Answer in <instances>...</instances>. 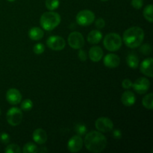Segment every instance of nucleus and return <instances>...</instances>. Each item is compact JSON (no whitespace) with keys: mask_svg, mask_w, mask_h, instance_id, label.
Returning <instances> with one entry per match:
<instances>
[{"mask_svg":"<svg viewBox=\"0 0 153 153\" xmlns=\"http://www.w3.org/2000/svg\"><path fill=\"white\" fill-rule=\"evenodd\" d=\"M140 46H141V45H140ZM140 52H142V53L143 54V55H149V54L152 52V47H151V46L149 44L146 43V44L142 45L141 47H140Z\"/></svg>","mask_w":153,"mask_h":153,"instance_id":"nucleus-28","label":"nucleus"},{"mask_svg":"<svg viewBox=\"0 0 153 153\" xmlns=\"http://www.w3.org/2000/svg\"><path fill=\"white\" fill-rule=\"evenodd\" d=\"M32 138L35 143L38 144H44L47 140V134L43 128H37L33 132Z\"/></svg>","mask_w":153,"mask_h":153,"instance_id":"nucleus-16","label":"nucleus"},{"mask_svg":"<svg viewBox=\"0 0 153 153\" xmlns=\"http://www.w3.org/2000/svg\"><path fill=\"white\" fill-rule=\"evenodd\" d=\"M88 151L94 153L102 152L107 145V139L99 131H91L86 134L83 142Z\"/></svg>","mask_w":153,"mask_h":153,"instance_id":"nucleus-1","label":"nucleus"},{"mask_svg":"<svg viewBox=\"0 0 153 153\" xmlns=\"http://www.w3.org/2000/svg\"><path fill=\"white\" fill-rule=\"evenodd\" d=\"M101 1H108V0H101Z\"/></svg>","mask_w":153,"mask_h":153,"instance_id":"nucleus-37","label":"nucleus"},{"mask_svg":"<svg viewBox=\"0 0 153 153\" xmlns=\"http://www.w3.org/2000/svg\"><path fill=\"white\" fill-rule=\"evenodd\" d=\"M44 36V32L39 27H32L28 31V37L33 40H41Z\"/></svg>","mask_w":153,"mask_h":153,"instance_id":"nucleus-19","label":"nucleus"},{"mask_svg":"<svg viewBox=\"0 0 153 153\" xmlns=\"http://www.w3.org/2000/svg\"><path fill=\"white\" fill-rule=\"evenodd\" d=\"M103 63H104V65L108 68H116L120 64V58L116 54H108L105 56Z\"/></svg>","mask_w":153,"mask_h":153,"instance_id":"nucleus-13","label":"nucleus"},{"mask_svg":"<svg viewBox=\"0 0 153 153\" xmlns=\"http://www.w3.org/2000/svg\"><path fill=\"white\" fill-rule=\"evenodd\" d=\"M152 64L153 61L152 58H148L145 59L144 61H142L140 64V72L143 73L144 76H146L147 77L152 78Z\"/></svg>","mask_w":153,"mask_h":153,"instance_id":"nucleus-14","label":"nucleus"},{"mask_svg":"<svg viewBox=\"0 0 153 153\" xmlns=\"http://www.w3.org/2000/svg\"><path fill=\"white\" fill-rule=\"evenodd\" d=\"M69 45L74 49H80L85 45V39L83 35L79 31H73L70 33L67 39Z\"/></svg>","mask_w":153,"mask_h":153,"instance_id":"nucleus-7","label":"nucleus"},{"mask_svg":"<svg viewBox=\"0 0 153 153\" xmlns=\"http://www.w3.org/2000/svg\"><path fill=\"white\" fill-rule=\"evenodd\" d=\"M83 139L80 135H74L69 140L67 149L71 152H79L83 146Z\"/></svg>","mask_w":153,"mask_h":153,"instance_id":"nucleus-11","label":"nucleus"},{"mask_svg":"<svg viewBox=\"0 0 153 153\" xmlns=\"http://www.w3.org/2000/svg\"><path fill=\"white\" fill-rule=\"evenodd\" d=\"M61 20L59 13L53 10L45 12L40 19V23L42 28L46 31H52L60 24Z\"/></svg>","mask_w":153,"mask_h":153,"instance_id":"nucleus-3","label":"nucleus"},{"mask_svg":"<svg viewBox=\"0 0 153 153\" xmlns=\"http://www.w3.org/2000/svg\"><path fill=\"white\" fill-rule=\"evenodd\" d=\"M59 0H46L45 5L46 8L49 10H54L59 7Z\"/></svg>","mask_w":153,"mask_h":153,"instance_id":"nucleus-24","label":"nucleus"},{"mask_svg":"<svg viewBox=\"0 0 153 153\" xmlns=\"http://www.w3.org/2000/svg\"><path fill=\"white\" fill-rule=\"evenodd\" d=\"M132 82H131L130 79H126L122 82V87L124 89L128 90L130 89L131 88H132Z\"/></svg>","mask_w":153,"mask_h":153,"instance_id":"nucleus-32","label":"nucleus"},{"mask_svg":"<svg viewBox=\"0 0 153 153\" xmlns=\"http://www.w3.org/2000/svg\"><path fill=\"white\" fill-rule=\"evenodd\" d=\"M96 128L100 132H109L114 128V123L111 119L105 117L98 118L95 122Z\"/></svg>","mask_w":153,"mask_h":153,"instance_id":"nucleus-9","label":"nucleus"},{"mask_svg":"<svg viewBox=\"0 0 153 153\" xmlns=\"http://www.w3.org/2000/svg\"><path fill=\"white\" fill-rule=\"evenodd\" d=\"M132 88L137 94H146L150 88V82H149V79L145 77L138 78L132 84Z\"/></svg>","mask_w":153,"mask_h":153,"instance_id":"nucleus-10","label":"nucleus"},{"mask_svg":"<svg viewBox=\"0 0 153 153\" xmlns=\"http://www.w3.org/2000/svg\"><path fill=\"white\" fill-rule=\"evenodd\" d=\"M89 58L94 62H99L103 58V50L98 46H94L89 50Z\"/></svg>","mask_w":153,"mask_h":153,"instance_id":"nucleus-15","label":"nucleus"},{"mask_svg":"<svg viewBox=\"0 0 153 153\" xmlns=\"http://www.w3.org/2000/svg\"><path fill=\"white\" fill-rule=\"evenodd\" d=\"M6 100L9 104L16 105L22 101V95L19 91L16 88H10L6 93Z\"/></svg>","mask_w":153,"mask_h":153,"instance_id":"nucleus-12","label":"nucleus"},{"mask_svg":"<svg viewBox=\"0 0 153 153\" xmlns=\"http://www.w3.org/2000/svg\"><path fill=\"white\" fill-rule=\"evenodd\" d=\"M127 65L131 69H137L139 66V58L137 55L131 53L126 58Z\"/></svg>","mask_w":153,"mask_h":153,"instance_id":"nucleus-20","label":"nucleus"},{"mask_svg":"<svg viewBox=\"0 0 153 153\" xmlns=\"http://www.w3.org/2000/svg\"><path fill=\"white\" fill-rule=\"evenodd\" d=\"M0 114H1V109H0Z\"/></svg>","mask_w":153,"mask_h":153,"instance_id":"nucleus-38","label":"nucleus"},{"mask_svg":"<svg viewBox=\"0 0 153 153\" xmlns=\"http://www.w3.org/2000/svg\"><path fill=\"white\" fill-rule=\"evenodd\" d=\"M22 152L24 153H37L38 152V149L35 143L32 142H28L25 143V146H23Z\"/></svg>","mask_w":153,"mask_h":153,"instance_id":"nucleus-23","label":"nucleus"},{"mask_svg":"<svg viewBox=\"0 0 153 153\" xmlns=\"http://www.w3.org/2000/svg\"><path fill=\"white\" fill-rule=\"evenodd\" d=\"M22 117H23V114L21 109L16 107H13L7 111L6 119L10 126H16L21 123L22 120Z\"/></svg>","mask_w":153,"mask_h":153,"instance_id":"nucleus-6","label":"nucleus"},{"mask_svg":"<svg viewBox=\"0 0 153 153\" xmlns=\"http://www.w3.org/2000/svg\"><path fill=\"white\" fill-rule=\"evenodd\" d=\"M102 38V34L99 30H93L88 34L87 39L91 44H98Z\"/></svg>","mask_w":153,"mask_h":153,"instance_id":"nucleus-18","label":"nucleus"},{"mask_svg":"<svg viewBox=\"0 0 153 153\" xmlns=\"http://www.w3.org/2000/svg\"><path fill=\"white\" fill-rule=\"evenodd\" d=\"M10 135H9L7 133L3 132L1 134H0V141L2 143H4V144H7V143H9L10 141Z\"/></svg>","mask_w":153,"mask_h":153,"instance_id":"nucleus-31","label":"nucleus"},{"mask_svg":"<svg viewBox=\"0 0 153 153\" xmlns=\"http://www.w3.org/2000/svg\"><path fill=\"white\" fill-rule=\"evenodd\" d=\"M21 109H22L23 111H29L32 109L33 108V102L31 100L29 99H26V100H24L22 102L20 105Z\"/></svg>","mask_w":153,"mask_h":153,"instance_id":"nucleus-25","label":"nucleus"},{"mask_svg":"<svg viewBox=\"0 0 153 153\" xmlns=\"http://www.w3.org/2000/svg\"><path fill=\"white\" fill-rule=\"evenodd\" d=\"M76 131L79 135L82 136L83 134H85V133L87 131V128L85 127V126L83 125V124H79V125L76 126Z\"/></svg>","mask_w":153,"mask_h":153,"instance_id":"nucleus-29","label":"nucleus"},{"mask_svg":"<svg viewBox=\"0 0 153 153\" xmlns=\"http://www.w3.org/2000/svg\"><path fill=\"white\" fill-rule=\"evenodd\" d=\"M131 5L136 10H139L143 5V0H131Z\"/></svg>","mask_w":153,"mask_h":153,"instance_id":"nucleus-30","label":"nucleus"},{"mask_svg":"<svg viewBox=\"0 0 153 153\" xmlns=\"http://www.w3.org/2000/svg\"><path fill=\"white\" fill-rule=\"evenodd\" d=\"M76 22L81 26L91 25L95 20V14L90 10H82L76 15Z\"/></svg>","mask_w":153,"mask_h":153,"instance_id":"nucleus-5","label":"nucleus"},{"mask_svg":"<svg viewBox=\"0 0 153 153\" xmlns=\"http://www.w3.org/2000/svg\"><path fill=\"white\" fill-rule=\"evenodd\" d=\"M144 39V31L138 26L131 27L125 31L123 40L126 46L131 49L139 47Z\"/></svg>","mask_w":153,"mask_h":153,"instance_id":"nucleus-2","label":"nucleus"},{"mask_svg":"<svg viewBox=\"0 0 153 153\" xmlns=\"http://www.w3.org/2000/svg\"><path fill=\"white\" fill-rule=\"evenodd\" d=\"M45 50V46L41 43H38L37 44H35L33 48V51L35 54L37 55H41L43 53Z\"/></svg>","mask_w":153,"mask_h":153,"instance_id":"nucleus-27","label":"nucleus"},{"mask_svg":"<svg viewBox=\"0 0 153 153\" xmlns=\"http://www.w3.org/2000/svg\"><path fill=\"white\" fill-rule=\"evenodd\" d=\"M142 104L143 107L146 108V109L152 110L153 108V94L152 93L147 94L145 96L142 100Z\"/></svg>","mask_w":153,"mask_h":153,"instance_id":"nucleus-21","label":"nucleus"},{"mask_svg":"<svg viewBox=\"0 0 153 153\" xmlns=\"http://www.w3.org/2000/svg\"><path fill=\"white\" fill-rule=\"evenodd\" d=\"M121 102L123 104V105L130 107V106H132L135 103L136 97L133 92L126 91L121 96Z\"/></svg>","mask_w":153,"mask_h":153,"instance_id":"nucleus-17","label":"nucleus"},{"mask_svg":"<svg viewBox=\"0 0 153 153\" xmlns=\"http://www.w3.org/2000/svg\"><path fill=\"white\" fill-rule=\"evenodd\" d=\"M95 25L98 29H101V28H103L105 25V22L104 19L102 18H99L96 20L95 22Z\"/></svg>","mask_w":153,"mask_h":153,"instance_id":"nucleus-33","label":"nucleus"},{"mask_svg":"<svg viewBox=\"0 0 153 153\" xmlns=\"http://www.w3.org/2000/svg\"><path fill=\"white\" fill-rule=\"evenodd\" d=\"M78 55H79V59H80V61H85L87 60L86 52H85V50H83V49H80V50H79Z\"/></svg>","mask_w":153,"mask_h":153,"instance_id":"nucleus-34","label":"nucleus"},{"mask_svg":"<svg viewBox=\"0 0 153 153\" xmlns=\"http://www.w3.org/2000/svg\"><path fill=\"white\" fill-rule=\"evenodd\" d=\"M143 16L148 22L152 23L153 22V6L152 4H149L145 7L143 10Z\"/></svg>","mask_w":153,"mask_h":153,"instance_id":"nucleus-22","label":"nucleus"},{"mask_svg":"<svg viewBox=\"0 0 153 153\" xmlns=\"http://www.w3.org/2000/svg\"><path fill=\"white\" fill-rule=\"evenodd\" d=\"M4 152L6 153H19L21 152V149L18 145L10 144L6 147Z\"/></svg>","mask_w":153,"mask_h":153,"instance_id":"nucleus-26","label":"nucleus"},{"mask_svg":"<svg viewBox=\"0 0 153 153\" xmlns=\"http://www.w3.org/2000/svg\"><path fill=\"white\" fill-rule=\"evenodd\" d=\"M46 45L54 51H61L65 48L66 41L60 36H51L46 40Z\"/></svg>","mask_w":153,"mask_h":153,"instance_id":"nucleus-8","label":"nucleus"},{"mask_svg":"<svg viewBox=\"0 0 153 153\" xmlns=\"http://www.w3.org/2000/svg\"><path fill=\"white\" fill-rule=\"evenodd\" d=\"M7 1H10V2H13V1H16V0H7Z\"/></svg>","mask_w":153,"mask_h":153,"instance_id":"nucleus-36","label":"nucleus"},{"mask_svg":"<svg viewBox=\"0 0 153 153\" xmlns=\"http://www.w3.org/2000/svg\"><path fill=\"white\" fill-rule=\"evenodd\" d=\"M123 40L117 33H109L103 40V45L107 50L110 52H116L120 49Z\"/></svg>","mask_w":153,"mask_h":153,"instance_id":"nucleus-4","label":"nucleus"},{"mask_svg":"<svg viewBox=\"0 0 153 153\" xmlns=\"http://www.w3.org/2000/svg\"><path fill=\"white\" fill-rule=\"evenodd\" d=\"M113 137L115 139H120L122 137V133H121L120 130L116 129L113 131Z\"/></svg>","mask_w":153,"mask_h":153,"instance_id":"nucleus-35","label":"nucleus"}]
</instances>
